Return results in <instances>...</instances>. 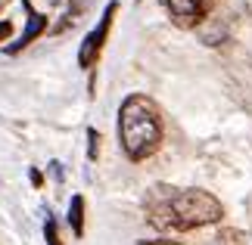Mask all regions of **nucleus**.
<instances>
[{"label":"nucleus","instance_id":"f257e3e1","mask_svg":"<svg viewBox=\"0 0 252 245\" xmlns=\"http://www.w3.org/2000/svg\"><path fill=\"white\" fill-rule=\"evenodd\" d=\"M150 227L159 233H190L224 218V205L206 190H178V186H153L143 199Z\"/></svg>","mask_w":252,"mask_h":245},{"label":"nucleus","instance_id":"f03ea898","mask_svg":"<svg viewBox=\"0 0 252 245\" xmlns=\"http://www.w3.org/2000/svg\"><path fill=\"white\" fill-rule=\"evenodd\" d=\"M119 140L131 162H147L162 146V109L147 93H131L119 109Z\"/></svg>","mask_w":252,"mask_h":245},{"label":"nucleus","instance_id":"7ed1b4c3","mask_svg":"<svg viewBox=\"0 0 252 245\" xmlns=\"http://www.w3.org/2000/svg\"><path fill=\"white\" fill-rule=\"evenodd\" d=\"M115 13H119V3L112 0V3L103 9V16H100V22H96V28L84 37V44H81V50H78V65H81V68H94V65H96V59H100V53H103V47H106V37H109V28H112Z\"/></svg>","mask_w":252,"mask_h":245},{"label":"nucleus","instance_id":"20e7f679","mask_svg":"<svg viewBox=\"0 0 252 245\" xmlns=\"http://www.w3.org/2000/svg\"><path fill=\"white\" fill-rule=\"evenodd\" d=\"M162 6L178 28H196L212 13L215 0H162Z\"/></svg>","mask_w":252,"mask_h":245},{"label":"nucleus","instance_id":"39448f33","mask_svg":"<svg viewBox=\"0 0 252 245\" xmlns=\"http://www.w3.org/2000/svg\"><path fill=\"white\" fill-rule=\"evenodd\" d=\"M22 6H25V13H28V25H25V31L19 34V41L6 47V53H9V56L22 53V50H25L28 44H32V41H37V37H41V34L47 31V16H41V13H34V6L28 3V0H25Z\"/></svg>","mask_w":252,"mask_h":245},{"label":"nucleus","instance_id":"423d86ee","mask_svg":"<svg viewBox=\"0 0 252 245\" xmlns=\"http://www.w3.org/2000/svg\"><path fill=\"white\" fill-rule=\"evenodd\" d=\"M69 227L75 236H84V195H72L69 205Z\"/></svg>","mask_w":252,"mask_h":245},{"label":"nucleus","instance_id":"0eeeda50","mask_svg":"<svg viewBox=\"0 0 252 245\" xmlns=\"http://www.w3.org/2000/svg\"><path fill=\"white\" fill-rule=\"evenodd\" d=\"M44 239H47V245H63L60 233H56V220H53V218L44 220Z\"/></svg>","mask_w":252,"mask_h":245},{"label":"nucleus","instance_id":"6e6552de","mask_svg":"<svg viewBox=\"0 0 252 245\" xmlns=\"http://www.w3.org/2000/svg\"><path fill=\"white\" fill-rule=\"evenodd\" d=\"M96 152H100V134L91 127V131H87V159L96 162Z\"/></svg>","mask_w":252,"mask_h":245},{"label":"nucleus","instance_id":"1a4fd4ad","mask_svg":"<svg viewBox=\"0 0 252 245\" xmlns=\"http://www.w3.org/2000/svg\"><path fill=\"white\" fill-rule=\"evenodd\" d=\"M218 239H221V245H243L246 236H243V233H237V230H221Z\"/></svg>","mask_w":252,"mask_h":245},{"label":"nucleus","instance_id":"9d476101","mask_svg":"<svg viewBox=\"0 0 252 245\" xmlns=\"http://www.w3.org/2000/svg\"><path fill=\"white\" fill-rule=\"evenodd\" d=\"M9 34H13V25H9V22H0V41H6Z\"/></svg>","mask_w":252,"mask_h":245},{"label":"nucleus","instance_id":"9b49d317","mask_svg":"<svg viewBox=\"0 0 252 245\" xmlns=\"http://www.w3.org/2000/svg\"><path fill=\"white\" fill-rule=\"evenodd\" d=\"M143 245H181V242H171V239H150V242H143Z\"/></svg>","mask_w":252,"mask_h":245},{"label":"nucleus","instance_id":"f8f14e48","mask_svg":"<svg viewBox=\"0 0 252 245\" xmlns=\"http://www.w3.org/2000/svg\"><path fill=\"white\" fill-rule=\"evenodd\" d=\"M28 177H32V183H34V186H41V183H44V177H41V171H34V168H32V174H28Z\"/></svg>","mask_w":252,"mask_h":245},{"label":"nucleus","instance_id":"ddd939ff","mask_svg":"<svg viewBox=\"0 0 252 245\" xmlns=\"http://www.w3.org/2000/svg\"><path fill=\"white\" fill-rule=\"evenodd\" d=\"M6 3H9V0H0V13H3V9H6Z\"/></svg>","mask_w":252,"mask_h":245}]
</instances>
